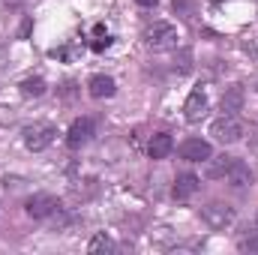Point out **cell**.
<instances>
[{
	"instance_id": "obj_4",
	"label": "cell",
	"mask_w": 258,
	"mask_h": 255,
	"mask_svg": "<svg viewBox=\"0 0 258 255\" xmlns=\"http://www.w3.org/2000/svg\"><path fill=\"white\" fill-rule=\"evenodd\" d=\"M24 210H27V216H33V219H45V216H51V213L57 210V201H54V195H48V192H36V195L27 198Z\"/></svg>"
},
{
	"instance_id": "obj_5",
	"label": "cell",
	"mask_w": 258,
	"mask_h": 255,
	"mask_svg": "<svg viewBox=\"0 0 258 255\" xmlns=\"http://www.w3.org/2000/svg\"><path fill=\"white\" fill-rule=\"evenodd\" d=\"M210 135H213L216 141H222V144H234V141H240V123H237L231 114H228V117H219V120H213Z\"/></svg>"
},
{
	"instance_id": "obj_17",
	"label": "cell",
	"mask_w": 258,
	"mask_h": 255,
	"mask_svg": "<svg viewBox=\"0 0 258 255\" xmlns=\"http://www.w3.org/2000/svg\"><path fill=\"white\" fill-rule=\"evenodd\" d=\"M240 249H243V252H258V231H252L249 237L240 240Z\"/></svg>"
},
{
	"instance_id": "obj_8",
	"label": "cell",
	"mask_w": 258,
	"mask_h": 255,
	"mask_svg": "<svg viewBox=\"0 0 258 255\" xmlns=\"http://www.w3.org/2000/svg\"><path fill=\"white\" fill-rule=\"evenodd\" d=\"M183 114H186L189 123H198V120L207 114V96H204L201 90H192V93H189V99H186V105H183Z\"/></svg>"
},
{
	"instance_id": "obj_7",
	"label": "cell",
	"mask_w": 258,
	"mask_h": 255,
	"mask_svg": "<svg viewBox=\"0 0 258 255\" xmlns=\"http://www.w3.org/2000/svg\"><path fill=\"white\" fill-rule=\"evenodd\" d=\"M93 129H96V123H93L90 117H78V120L69 126V135H66L69 147H81V144H87L90 135H93Z\"/></svg>"
},
{
	"instance_id": "obj_9",
	"label": "cell",
	"mask_w": 258,
	"mask_h": 255,
	"mask_svg": "<svg viewBox=\"0 0 258 255\" xmlns=\"http://www.w3.org/2000/svg\"><path fill=\"white\" fill-rule=\"evenodd\" d=\"M225 177H228L231 186H249V183H252V171H249V165H243L240 159H231Z\"/></svg>"
},
{
	"instance_id": "obj_16",
	"label": "cell",
	"mask_w": 258,
	"mask_h": 255,
	"mask_svg": "<svg viewBox=\"0 0 258 255\" xmlns=\"http://www.w3.org/2000/svg\"><path fill=\"white\" fill-rule=\"evenodd\" d=\"M228 165H231V156H222L216 165H210V168H207V177H222V174L228 171Z\"/></svg>"
},
{
	"instance_id": "obj_20",
	"label": "cell",
	"mask_w": 258,
	"mask_h": 255,
	"mask_svg": "<svg viewBox=\"0 0 258 255\" xmlns=\"http://www.w3.org/2000/svg\"><path fill=\"white\" fill-rule=\"evenodd\" d=\"M135 3H141V6H153L156 0H135Z\"/></svg>"
},
{
	"instance_id": "obj_11",
	"label": "cell",
	"mask_w": 258,
	"mask_h": 255,
	"mask_svg": "<svg viewBox=\"0 0 258 255\" xmlns=\"http://www.w3.org/2000/svg\"><path fill=\"white\" fill-rule=\"evenodd\" d=\"M171 147H174L171 135L159 132V135H153V138H150V144H147V153H150V159H165V156L171 153Z\"/></svg>"
},
{
	"instance_id": "obj_19",
	"label": "cell",
	"mask_w": 258,
	"mask_h": 255,
	"mask_svg": "<svg viewBox=\"0 0 258 255\" xmlns=\"http://www.w3.org/2000/svg\"><path fill=\"white\" fill-rule=\"evenodd\" d=\"M0 123H12V111L0 105Z\"/></svg>"
},
{
	"instance_id": "obj_3",
	"label": "cell",
	"mask_w": 258,
	"mask_h": 255,
	"mask_svg": "<svg viewBox=\"0 0 258 255\" xmlns=\"http://www.w3.org/2000/svg\"><path fill=\"white\" fill-rule=\"evenodd\" d=\"M201 219H204L213 231H222V228H228V225L234 222V210H231L228 204L213 201V204H207V207L201 210Z\"/></svg>"
},
{
	"instance_id": "obj_14",
	"label": "cell",
	"mask_w": 258,
	"mask_h": 255,
	"mask_svg": "<svg viewBox=\"0 0 258 255\" xmlns=\"http://www.w3.org/2000/svg\"><path fill=\"white\" fill-rule=\"evenodd\" d=\"M21 93L24 96H42L45 93V81L42 78H24L21 81Z\"/></svg>"
},
{
	"instance_id": "obj_13",
	"label": "cell",
	"mask_w": 258,
	"mask_h": 255,
	"mask_svg": "<svg viewBox=\"0 0 258 255\" xmlns=\"http://www.w3.org/2000/svg\"><path fill=\"white\" fill-rule=\"evenodd\" d=\"M240 102H243V90H240V87H231V90L222 96V111H225V114H234V111L240 108Z\"/></svg>"
},
{
	"instance_id": "obj_1",
	"label": "cell",
	"mask_w": 258,
	"mask_h": 255,
	"mask_svg": "<svg viewBox=\"0 0 258 255\" xmlns=\"http://www.w3.org/2000/svg\"><path fill=\"white\" fill-rule=\"evenodd\" d=\"M144 39H147L150 48H171V45H177V27L168 24V21H156V24L147 27Z\"/></svg>"
},
{
	"instance_id": "obj_2",
	"label": "cell",
	"mask_w": 258,
	"mask_h": 255,
	"mask_svg": "<svg viewBox=\"0 0 258 255\" xmlns=\"http://www.w3.org/2000/svg\"><path fill=\"white\" fill-rule=\"evenodd\" d=\"M54 135H57V129L51 123H33V126L24 129V144H27V150L39 153V150H45L54 141Z\"/></svg>"
},
{
	"instance_id": "obj_15",
	"label": "cell",
	"mask_w": 258,
	"mask_h": 255,
	"mask_svg": "<svg viewBox=\"0 0 258 255\" xmlns=\"http://www.w3.org/2000/svg\"><path fill=\"white\" fill-rule=\"evenodd\" d=\"M87 249H90V252H114V240H111L108 234H96Z\"/></svg>"
},
{
	"instance_id": "obj_18",
	"label": "cell",
	"mask_w": 258,
	"mask_h": 255,
	"mask_svg": "<svg viewBox=\"0 0 258 255\" xmlns=\"http://www.w3.org/2000/svg\"><path fill=\"white\" fill-rule=\"evenodd\" d=\"M108 45H111V39H108V36H102V33H99V39H93V42H90V48H93V51H105Z\"/></svg>"
},
{
	"instance_id": "obj_10",
	"label": "cell",
	"mask_w": 258,
	"mask_h": 255,
	"mask_svg": "<svg viewBox=\"0 0 258 255\" xmlns=\"http://www.w3.org/2000/svg\"><path fill=\"white\" fill-rule=\"evenodd\" d=\"M87 90H90L93 99H108V96H114V78H108V75H93L90 84H87Z\"/></svg>"
},
{
	"instance_id": "obj_12",
	"label": "cell",
	"mask_w": 258,
	"mask_h": 255,
	"mask_svg": "<svg viewBox=\"0 0 258 255\" xmlns=\"http://www.w3.org/2000/svg\"><path fill=\"white\" fill-rule=\"evenodd\" d=\"M198 192V177L195 174H180L174 180V198H189Z\"/></svg>"
},
{
	"instance_id": "obj_6",
	"label": "cell",
	"mask_w": 258,
	"mask_h": 255,
	"mask_svg": "<svg viewBox=\"0 0 258 255\" xmlns=\"http://www.w3.org/2000/svg\"><path fill=\"white\" fill-rule=\"evenodd\" d=\"M180 156H183L186 162H207V159L213 156V147H210L207 141H201V138H189V141L180 144Z\"/></svg>"
}]
</instances>
